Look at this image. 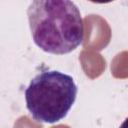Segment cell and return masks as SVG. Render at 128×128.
<instances>
[{
  "label": "cell",
  "mask_w": 128,
  "mask_h": 128,
  "mask_svg": "<svg viewBox=\"0 0 128 128\" xmlns=\"http://www.w3.org/2000/svg\"><path fill=\"white\" fill-rule=\"evenodd\" d=\"M27 16L34 43L46 53L68 54L83 43V18L72 1L35 0Z\"/></svg>",
  "instance_id": "cell-1"
},
{
  "label": "cell",
  "mask_w": 128,
  "mask_h": 128,
  "mask_svg": "<svg viewBox=\"0 0 128 128\" xmlns=\"http://www.w3.org/2000/svg\"><path fill=\"white\" fill-rule=\"evenodd\" d=\"M77 92L72 76L58 70L42 71L25 89L26 107L34 120L53 124L67 116Z\"/></svg>",
  "instance_id": "cell-2"
}]
</instances>
